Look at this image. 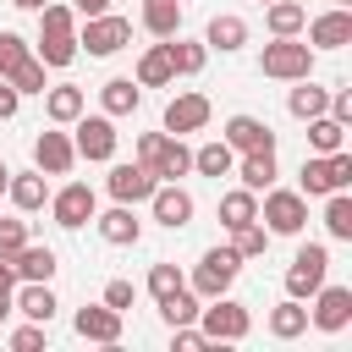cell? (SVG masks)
Segmentation results:
<instances>
[{"mask_svg":"<svg viewBox=\"0 0 352 352\" xmlns=\"http://www.w3.org/2000/svg\"><path fill=\"white\" fill-rule=\"evenodd\" d=\"M33 165L44 170V176H66L72 165H77V148H72V138L50 121V132H38L33 138Z\"/></svg>","mask_w":352,"mask_h":352,"instance_id":"4fadbf2b","label":"cell"},{"mask_svg":"<svg viewBox=\"0 0 352 352\" xmlns=\"http://www.w3.org/2000/svg\"><path fill=\"white\" fill-rule=\"evenodd\" d=\"M198 308H204V297H198L192 286L160 297V319H165V324H198Z\"/></svg>","mask_w":352,"mask_h":352,"instance_id":"8d00e7d4","label":"cell"},{"mask_svg":"<svg viewBox=\"0 0 352 352\" xmlns=\"http://www.w3.org/2000/svg\"><path fill=\"white\" fill-rule=\"evenodd\" d=\"M302 28H308V50H341V44H352V11L346 6H336V11H324L314 22H302Z\"/></svg>","mask_w":352,"mask_h":352,"instance_id":"2e32d148","label":"cell"},{"mask_svg":"<svg viewBox=\"0 0 352 352\" xmlns=\"http://www.w3.org/2000/svg\"><path fill=\"white\" fill-rule=\"evenodd\" d=\"M302 22H308V6H302V0H270V6H264L270 38H292V33H302Z\"/></svg>","mask_w":352,"mask_h":352,"instance_id":"4316f807","label":"cell"},{"mask_svg":"<svg viewBox=\"0 0 352 352\" xmlns=\"http://www.w3.org/2000/svg\"><path fill=\"white\" fill-rule=\"evenodd\" d=\"M187 170H192V148L165 132V148H160V160H154V176H160V182H182Z\"/></svg>","mask_w":352,"mask_h":352,"instance_id":"1f68e13d","label":"cell"},{"mask_svg":"<svg viewBox=\"0 0 352 352\" xmlns=\"http://www.w3.org/2000/svg\"><path fill=\"white\" fill-rule=\"evenodd\" d=\"M16 292V270H11V258L0 253V297H11Z\"/></svg>","mask_w":352,"mask_h":352,"instance_id":"f907efd6","label":"cell"},{"mask_svg":"<svg viewBox=\"0 0 352 352\" xmlns=\"http://www.w3.org/2000/svg\"><path fill=\"white\" fill-rule=\"evenodd\" d=\"M132 82H138V88H165V82H176V66H170V50H165V38H160V44H148V50L138 55V72H132Z\"/></svg>","mask_w":352,"mask_h":352,"instance_id":"603a6c76","label":"cell"},{"mask_svg":"<svg viewBox=\"0 0 352 352\" xmlns=\"http://www.w3.org/2000/svg\"><path fill=\"white\" fill-rule=\"evenodd\" d=\"M324 231L336 242H352V192H324Z\"/></svg>","mask_w":352,"mask_h":352,"instance_id":"d590c367","label":"cell"},{"mask_svg":"<svg viewBox=\"0 0 352 352\" xmlns=\"http://www.w3.org/2000/svg\"><path fill=\"white\" fill-rule=\"evenodd\" d=\"M182 286H187V280H182V270H176V264H165V258H160V264L148 270V297H154V302H160V297H170V292H182Z\"/></svg>","mask_w":352,"mask_h":352,"instance_id":"b9f144b4","label":"cell"},{"mask_svg":"<svg viewBox=\"0 0 352 352\" xmlns=\"http://www.w3.org/2000/svg\"><path fill=\"white\" fill-rule=\"evenodd\" d=\"M6 198H11L22 214L44 209V204H50V182H44V170H38V165H33V170H11V182H6Z\"/></svg>","mask_w":352,"mask_h":352,"instance_id":"44dd1931","label":"cell"},{"mask_svg":"<svg viewBox=\"0 0 352 352\" xmlns=\"http://www.w3.org/2000/svg\"><path fill=\"white\" fill-rule=\"evenodd\" d=\"M204 44H209V50H220V55H231V50H242V44H248V22H242V16H209Z\"/></svg>","mask_w":352,"mask_h":352,"instance_id":"f546056e","label":"cell"},{"mask_svg":"<svg viewBox=\"0 0 352 352\" xmlns=\"http://www.w3.org/2000/svg\"><path fill=\"white\" fill-rule=\"evenodd\" d=\"M11 346H16V352H38V346H44V324H22V330H11Z\"/></svg>","mask_w":352,"mask_h":352,"instance_id":"7dc6e473","label":"cell"},{"mask_svg":"<svg viewBox=\"0 0 352 352\" xmlns=\"http://www.w3.org/2000/svg\"><path fill=\"white\" fill-rule=\"evenodd\" d=\"M72 126H77V138H72L77 160H94V165L116 160V116H77Z\"/></svg>","mask_w":352,"mask_h":352,"instance_id":"9c48e42d","label":"cell"},{"mask_svg":"<svg viewBox=\"0 0 352 352\" xmlns=\"http://www.w3.org/2000/svg\"><path fill=\"white\" fill-rule=\"evenodd\" d=\"M324 116H336L341 126H352V94H346V88H341V94H330V110H324Z\"/></svg>","mask_w":352,"mask_h":352,"instance_id":"c3c4849f","label":"cell"},{"mask_svg":"<svg viewBox=\"0 0 352 352\" xmlns=\"http://www.w3.org/2000/svg\"><path fill=\"white\" fill-rule=\"evenodd\" d=\"M308 148H314V154H336V148H346V126H341L336 116H314V121H308Z\"/></svg>","mask_w":352,"mask_h":352,"instance_id":"74e56055","label":"cell"},{"mask_svg":"<svg viewBox=\"0 0 352 352\" xmlns=\"http://www.w3.org/2000/svg\"><path fill=\"white\" fill-rule=\"evenodd\" d=\"M324 275H330V248L324 242H302L292 270H286V297H314L324 286Z\"/></svg>","mask_w":352,"mask_h":352,"instance_id":"52a82bcc","label":"cell"},{"mask_svg":"<svg viewBox=\"0 0 352 352\" xmlns=\"http://www.w3.org/2000/svg\"><path fill=\"white\" fill-rule=\"evenodd\" d=\"M94 209H99V198H94L88 182H66L60 192H50V214H55L60 231H82L94 220Z\"/></svg>","mask_w":352,"mask_h":352,"instance_id":"30bf717a","label":"cell"},{"mask_svg":"<svg viewBox=\"0 0 352 352\" xmlns=\"http://www.w3.org/2000/svg\"><path fill=\"white\" fill-rule=\"evenodd\" d=\"M22 242H28V220H0V253L11 258Z\"/></svg>","mask_w":352,"mask_h":352,"instance_id":"f6af8a7d","label":"cell"},{"mask_svg":"<svg viewBox=\"0 0 352 352\" xmlns=\"http://www.w3.org/2000/svg\"><path fill=\"white\" fill-rule=\"evenodd\" d=\"M33 55H38L44 66H72V60H77V11H72V6H60V0H44V11H38V44H33Z\"/></svg>","mask_w":352,"mask_h":352,"instance_id":"6da1fadb","label":"cell"},{"mask_svg":"<svg viewBox=\"0 0 352 352\" xmlns=\"http://www.w3.org/2000/svg\"><path fill=\"white\" fill-rule=\"evenodd\" d=\"M6 182H11V165L0 160V198H6Z\"/></svg>","mask_w":352,"mask_h":352,"instance_id":"db71d44e","label":"cell"},{"mask_svg":"<svg viewBox=\"0 0 352 352\" xmlns=\"http://www.w3.org/2000/svg\"><path fill=\"white\" fill-rule=\"evenodd\" d=\"M231 165H236V154H231V143L220 138V143H204V148H192V170L198 176H231Z\"/></svg>","mask_w":352,"mask_h":352,"instance_id":"e575fe53","label":"cell"},{"mask_svg":"<svg viewBox=\"0 0 352 352\" xmlns=\"http://www.w3.org/2000/svg\"><path fill=\"white\" fill-rule=\"evenodd\" d=\"M160 148H165V132H138V165H148V170H154Z\"/></svg>","mask_w":352,"mask_h":352,"instance_id":"bcb514c9","label":"cell"},{"mask_svg":"<svg viewBox=\"0 0 352 352\" xmlns=\"http://www.w3.org/2000/svg\"><path fill=\"white\" fill-rule=\"evenodd\" d=\"M341 187H352V154L346 148L302 160V170H297V192L302 198H324V192H341Z\"/></svg>","mask_w":352,"mask_h":352,"instance_id":"7a4b0ae2","label":"cell"},{"mask_svg":"<svg viewBox=\"0 0 352 352\" xmlns=\"http://www.w3.org/2000/svg\"><path fill=\"white\" fill-rule=\"evenodd\" d=\"M231 248H236L242 264H248V258H264V253H270V231H264L258 220H253V226H236V231H231Z\"/></svg>","mask_w":352,"mask_h":352,"instance_id":"f35d334b","label":"cell"},{"mask_svg":"<svg viewBox=\"0 0 352 352\" xmlns=\"http://www.w3.org/2000/svg\"><path fill=\"white\" fill-rule=\"evenodd\" d=\"M220 138L231 143V154H253V148H275V132H270V121H258V116H231Z\"/></svg>","mask_w":352,"mask_h":352,"instance_id":"e0dca14e","label":"cell"},{"mask_svg":"<svg viewBox=\"0 0 352 352\" xmlns=\"http://www.w3.org/2000/svg\"><path fill=\"white\" fill-rule=\"evenodd\" d=\"M55 248H38V242H22L16 253H11V270H16V280H55Z\"/></svg>","mask_w":352,"mask_h":352,"instance_id":"cb8c5ba5","label":"cell"},{"mask_svg":"<svg viewBox=\"0 0 352 352\" xmlns=\"http://www.w3.org/2000/svg\"><path fill=\"white\" fill-rule=\"evenodd\" d=\"M132 44V22L126 16H116V11H99V16H82V33H77V50H88V55H116V50H126Z\"/></svg>","mask_w":352,"mask_h":352,"instance_id":"8992f818","label":"cell"},{"mask_svg":"<svg viewBox=\"0 0 352 352\" xmlns=\"http://www.w3.org/2000/svg\"><path fill=\"white\" fill-rule=\"evenodd\" d=\"M38 99H44V116H50L55 126H72V121L88 110V94H82L77 82H55V88H44Z\"/></svg>","mask_w":352,"mask_h":352,"instance_id":"ffe728a7","label":"cell"},{"mask_svg":"<svg viewBox=\"0 0 352 352\" xmlns=\"http://www.w3.org/2000/svg\"><path fill=\"white\" fill-rule=\"evenodd\" d=\"M198 330L209 336V346H220V341H242V336L253 330V314L220 292V297H209V302L198 308Z\"/></svg>","mask_w":352,"mask_h":352,"instance_id":"5b68a950","label":"cell"},{"mask_svg":"<svg viewBox=\"0 0 352 352\" xmlns=\"http://www.w3.org/2000/svg\"><path fill=\"white\" fill-rule=\"evenodd\" d=\"M6 314H11V297H0V319H6Z\"/></svg>","mask_w":352,"mask_h":352,"instance_id":"11a10c76","label":"cell"},{"mask_svg":"<svg viewBox=\"0 0 352 352\" xmlns=\"http://www.w3.org/2000/svg\"><path fill=\"white\" fill-rule=\"evenodd\" d=\"M308 319H314L324 336L346 330V324H352V286H319V292H314V308H308Z\"/></svg>","mask_w":352,"mask_h":352,"instance_id":"7c38bea8","label":"cell"},{"mask_svg":"<svg viewBox=\"0 0 352 352\" xmlns=\"http://www.w3.org/2000/svg\"><path fill=\"white\" fill-rule=\"evenodd\" d=\"M286 110H292L297 121H314V116L330 110V88H319L314 77H297V88L286 94Z\"/></svg>","mask_w":352,"mask_h":352,"instance_id":"d4e9b609","label":"cell"},{"mask_svg":"<svg viewBox=\"0 0 352 352\" xmlns=\"http://www.w3.org/2000/svg\"><path fill=\"white\" fill-rule=\"evenodd\" d=\"M253 220H258V192L236 187V192H226V198H220V226H226V231H236V226H253Z\"/></svg>","mask_w":352,"mask_h":352,"instance_id":"d6a6232c","label":"cell"},{"mask_svg":"<svg viewBox=\"0 0 352 352\" xmlns=\"http://www.w3.org/2000/svg\"><path fill=\"white\" fill-rule=\"evenodd\" d=\"M170 346L176 352H198V346H209V336L198 324H170Z\"/></svg>","mask_w":352,"mask_h":352,"instance_id":"7bdbcfd3","label":"cell"},{"mask_svg":"<svg viewBox=\"0 0 352 352\" xmlns=\"http://www.w3.org/2000/svg\"><path fill=\"white\" fill-rule=\"evenodd\" d=\"M16 11H44V0H11Z\"/></svg>","mask_w":352,"mask_h":352,"instance_id":"f5cc1de1","label":"cell"},{"mask_svg":"<svg viewBox=\"0 0 352 352\" xmlns=\"http://www.w3.org/2000/svg\"><path fill=\"white\" fill-rule=\"evenodd\" d=\"M258 226L270 236H297L308 226V198L292 192V187H264V204H258Z\"/></svg>","mask_w":352,"mask_h":352,"instance_id":"3957f363","label":"cell"},{"mask_svg":"<svg viewBox=\"0 0 352 352\" xmlns=\"http://www.w3.org/2000/svg\"><path fill=\"white\" fill-rule=\"evenodd\" d=\"M236 176H242V187L248 192H264V187H275V148H253V154H242V165H231Z\"/></svg>","mask_w":352,"mask_h":352,"instance_id":"484cf974","label":"cell"},{"mask_svg":"<svg viewBox=\"0 0 352 352\" xmlns=\"http://www.w3.org/2000/svg\"><path fill=\"white\" fill-rule=\"evenodd\" d=\"M258 6H270V0H258Z\"/></svg>","mask_w":352,"mask_h":352,"instance_id":"9f6ffc18","label":"cell"},{"mask_svg":"<svg viewBox=\"0 0 352 352\" xmlns=\"http://www.w3.org/2000/svg\"><path fill=\"white\" fill-rule=\"evenodd\" d=\"M132 297H138V286H132V280H110V286H104V308H116V314H126V308H132Z\"/></svg>","mask_w":352,"mask_h":352,"instance_id":"ee69618b","label":"cell"},{"mask_svg":"<svg viewBox=\"0 0 352 352\" xmlns=\"http://www.w3.org/2000/svg\"><path fill=\"white\" fill-rule=\"evenodd\" d=\"M258 72L275 77V82H297V77H314V50L292 33V38H270L264 55H258Z\"/></svg>","mask_w":352,"mask_h":352,"instance_id":"277c9868","label":"cell"},{"mask_svg":"<svg viewBox=\"0 0 352 352\" xmlns=\"http://www.w3.org/2000/svg\"><path fill=\"white\" fill-rule=\"evenodd\" d=\"M11 308H16L22 319H33V324H50L60 302H55L50 280H22V292H11Z\"/></svg>","mask_w":352,"mask_h":352,"instance_id":"7402d4cb","label":"cell"},{"mask_svg":"<svg viewBox=\"0 0 352 352\" xmlns=\"http://www.w3.org/2000/svg\"><path fill=\"white\" fill-rule=\"evenodd\" d=\"M28 55H33V50H28V38H22V33H11V28H0V77H11Z\"/></svg>","mask_w":352,"mask_h":352,"instance_id":"60d3db41","label":"cell"},{"mask_svg":"<svg viewBox=\"0 0 352 352\" xmlns=\"http://www.w3.org/2000/svg\"><path fill=\"white\" fill-rule=\"evenodd\" d=\"M209 116H214V110H209V99H204V94H176V99L165 104V132H170V138L204 132V126H209Z\"/></svg>","mask_w":352,"mask_h":352,"instance_id":"5bb4252c","label":"cell"},{"mask_svg":"<svg viewBox=\"0 0 352 352\" xmlns=\"http://www.w3.org/2000/svg\"><path fill=\"white\" fill-rule=\"evenodd\" d=\"M16 104H22V94H16V88L0 77V121H11V116H16Z\"/></svg>","mask_w":352,"mask_h":352,"instance_id":"681fc988","label":"cell"},{"mask_svg":"<svg viewBox=\"0 0 352 352\" xmlns=\"http://www.w3.org/2000/svg\"><path fill=\"white\" fill-rule=\"evenodd\" d=\"M236 270H242V258H236V248H209L204 258H198V270H192V292L209 302V297H220V292H231V280H236Z\"/></svg>","mask_w":352,"mask_h":352,"instance_id":"ba28073f","label":"cell"},{"mask_svg":"<svg viewBox=\"0 0 352 352\" xmlns=\"http://www.w3.org/2000/svg\"><path fill=\"white\" fill-rule=\"evenodd\" d=\"M94 226H99V236L110 242V248H132L138 236H143V220L132 214V204H116V209H94Z\"/></svg>","mask_w":352,"mask_h":352,"instance_id":"ac0fdd59","label":"cell"},{"mask_svg":"<svg viewBox=\"0 0 352 352\" xmlns=\"http://www.w3.org/2000/svg\"><path fill=\"white\" fill-rule=\"evenodd\" d=\"M72 11L77 16H99V11H110V0H72Z\"/></svg>","mask_w":352,"mask_h":352,"instance_id":"816d5d0a","label":"cell"},{"mask_svg":"<svg viewBox=\"0 0 352 352\" xmlns=\"http://www.w3.org/2000/svg\"><path fill=\"white\" fill-rule=\"evenodd\" d=\"M104 187H110V198L116 204H148V192L160 187V176L148 170V165H138V160H126V165H110V176H104Z\"/></svg>","mask_w":352,"mask_h":352,"instance_id":"8fae6325","label":"cell"},{"mask_svg":"<svg viewBox=\"0 0 352 352\" xmlns=\"http://www.w3.org/2000/svg\"><path fill=\"white\" fill-rule=\"evenodd\" d=\"M6 82H11L16 94H44V88H50V82H44V60H38V55H28V60H22Z\"/></svg>","mask_w":352,"mask_h":352,"instance_id":"ab89813d","label":"cell"},{"mask_svg":"<svg viewBox=\"0 0 352 352\" xmlns=\"http://www.w3.org/2000/svg\"><path fill=\"white\" fill-rule=\"evenodd\" d=\"M148 209H154V220H160V226L182 231V226L192 220V192H187L182 182H160V187L148 192Z\"/></svg>","mask_w":352,"mask_h":352,"instance_id":"9a60e30c","label":"cell"},{"mask_svg":"<svg viewBox=\"0 0 352 352\" xmlns=\"http://www.w3.org/2000/svg\"><path fill=\"white\" fill-rule=\"evenodd\" d=\"M77 336L82 341H99V346H116L121 341V314L116 308H104V302H94V308H77Z\"/></svg>","mask_w":352,"mask_h":352,"instance_id":"d6986e66","label":"cell"},{"mask_svg":"<svg viewBox=\"0 0 352 352\" xmlns=\"http://www.w3.org/2000/svg\"><path fill=\"white\" fill-rule=\"evenodd\" d=\"M302 330H308V308H302V297H286V302L270 308V336H275V341H297Z\"/></svg>","mask_w":352,"mask_h":352,"instance_id":"83f0119b","label":"cell"},{"mask_svg":"<svg viewBox=\"0 0 352 352\" xmlns=\"http://www.w3.org/2000/svg\"><path fill=\"white\" fill-rule=\"evenodd\" d=\"M143 28L154 38H176L182 33V0H143Z\"/></svg>","mask_w":352,"mask_h":352,"instance_id":"f1b7e54d","label":"cell"},{"mask_svg":"<svg viewBox=\"0 0 352 352\" xmlns=\"http://www.w3.org/2000/svg\"><path fill=\"white\" fill-rule=\"evenodd\" d=\"M138 99H143V88H138L132 77H110V82L99 88V104H104V116H132V110H138Z\"/></svg>","mask_w":352,"mask_h":352,"instance_id":"4dcf8cb0","label":"cell"},{"mask_svg":"<svg viewBox=\"0 0 352 352\" xmlns=\"http://www.w3.org/2000/svg\"><path fill=\"white\" fill-rule=\"evenodd\" d=\"M165 50H170V66H176V77H198L204 72V60H209V44H192V38H165Z\"/></svg>","mask_w":352,"mask_h":352,"instance_id":"836d02e7","label":"cell"}]
</instances>
